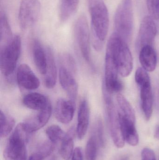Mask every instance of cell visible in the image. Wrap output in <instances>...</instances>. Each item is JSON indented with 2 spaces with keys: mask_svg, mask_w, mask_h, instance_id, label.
I'll return each mask as SVG.
<instances>
[{
  "mask_svg": "<svg viewBox=\"0 0 159 160\" xmlns=\"http://www.w3.org/2000/svg\"><path fill=\"white\" fill-rule=\"evenodd\" d=\"M91 18L93 44L97 50H101L109 30L108 9L103 0H88Z\"/></svg>",
  "mask_w": 159,
  "mask_h": 160,
  "instance_id": "6da1fadb",
  "label": "cell"
},
{
  "mask_svg": "<svg viewBox=\"0 0 159 160\" xmlns=\"http://www.w3.org/2000/svg\"><path fill=\"white\" fill-rule=\"evenodd\" d=\"M118 114L124 140L132 146L139 143V135L136 128L135 112L130 103L123 102L118 107Z\"/></svg>",
  "mask_w": 159,
  "mask_h": 160,
  "instance_id": "7a4b0ae2",
  "label": "cell"
},
{
  "mask_svg": "<svg viewBox=\"0 0 159 160\" xmlns=\"http://www.w3.org/2000/svg\"><path fill=\"white\" fill-rule=\"evenodd\" d=\"M30 134L22 123L18 125L9 136L3 152L5 160H27L26 140Z\"/></svg>",
  "mask_w": 159,
  "mask_h": 160,
  "instance_id": "3957f363",
  "label": "cell"
},
{
  "mask_svg": "<svg viewBox=\"0 0 159 160\" xmlns=\"http://www.w3.org/2000/svg\"><path fill=\"white\" fill-rule=\"evenodd\" d=\"M116 33L126 42L130 39L133 30L132 0H122L118 7L115 17Z\"/></svg>",
  "mask_w": 159,
  "mask_h": 160,
  "instance_id": "277c9868",
  "label": "cell"
},
{
  "mask_svg": "<svg viewBox=\"0 0 159 160\" xmlns=\"http://www.w3.org/2000/svg\"><path fill=\"white\" fill-rule=\"evenodd\" d=\"M108 43L115 51L119 75L124 78L129 77L133 68V59L127 42L115 32L110 37Z\"/></svg>",
  "mask_w": 159,
  "mask_h": 160,
  "instance_id": "5b68a950",
  "label": "cell"
},
{
  "mask_svg": "<svg viewBox=\"0 0 159 160\" xmlns=\"http://www.w3.org/2000/svg\"><path fill=\"white\" fill-rule=\"evenodd\" d=\"M21 49V38L19 35L13 37L12 40L1 46L0 55L1 70L3 76L9 77L16 66Z\"/></svg>",
  "mask_w": 159,
  "mask_h": 160,
  "instance_id": "8992f818",
  "label": "cell"
},
{
  "mask_svg": "<svg viewBox=\"0 0 159 160\" xmlns=\"http://www.w3.org/2000/svg\"><path fill=\"white\" fill-rule=\"evenodd\" d=\"M119 74L115 51L108 43L105 57L104 88L110 94L118 93L122 90L123 84L119 78Z\"/></svg>",
  "mask_w": 159,
  "mask_h": 160,
  "instance_id": "52a82bcc",
  "label": "cell"
},
{
  "mask_svg": "<svg viewBox=\"0 0 159 160\" xmlns=\"http://www.w3.org/2000/svg\"><path fill=\"white\" fill-rule=\"evenodd\" d=\"M103 92L106 119L111 138L116 147L122 148L125 146V141L121 132L116 107L110 96L111 94L105 88Z\"/></svg>",
  "mask_w": 159,
  "mask_h": 160,
  "instance_id": "ba28073f",
  "label": "cell"
},
{
  "mask_svg": "<svg viewBox=\"0 0 159 160\" xmlns=\"http://www.w3.org/2000/svg\"><path fill=\"white\" fill-rule=\"evenodd\" d=\"M74 35L84 60L91 66H93L91 56L89 29L87 17L84 14L80 15L76 22Z\"/></svg>",
  "mask_w": 159,
  "mask_h": 160,
  "instance_id": "9c48e42d",
  "label": "cell"
},
{
  "mask_svg": "<svg viewBox=\"0 0 159 160\" xmlns=\"http://www.w3.org/2000/svg\"><path fill=\"white\" fill-rule=\"evenodd\" d=\"M41 12L39 0H21L19 9L18 20L21 28L26 30L38 21Z\"/></svg>",
  "mask_w": 159,
  "mask_h": 160,
  "instance_id": "30bf717a",
  "label": "cell"
},
{
  "mask_svg": "<svg viewBox=\"0 0 159 160\" xmlns=\"http://www.w3.org/2000/svg\"><path fill=\"white\" fill-rule=\"evenodd\" d=\"M154 20L151 16H147L141 22L136 41L140 50L147 46L153 47L157 31Z\"/></svg>",
  "mask_w": 159,
  "mask_h": 160,
  "instance_id": "8fae6325",
  "label": "cell"
},
{
  "mask_svg": "<svg viewBox=\"0 0 159 160\" xmlns=\"http://www.w3.org/2000/svg\"><path fill=\"white\" fill-rule=\"evenodd\" d=\"M52 112L51 105L44 110L31 116L23 122V127L29 133H31L39 130L48 123Z\"/></svg>",
  "mask_w": 159,
  "mask_h": 160,
  "instance_id": "7c38bea8",
  "label": "cell"
},
{
  "mask_svg": "<svg viewBox=\"0 0 159 160\" xmlns=\"http://www.w3.org/2000/svg\"><path fill=\"white\" fill-rule=\"evenodd\" d=\"M59 78L62 87L67 93L70 100L75 104L78 93V86L72 72L61 65L59 71Z\"/></svg>",
  "mask_w": 159,
  "mask_h": 160,
  "instance_id": "4fadbf2b",
  "label": "cell"
},
{
  "mask_svg": "<svg viewBox=\"0 0 159 160\" xmlns=\"http://www.w3.org/2000/svg\"><path fill=\"white\" fill-rule=\"evenodd\" d=\"M16 80L20 86L28 90L37 89L40 86V81L30 68L25 64L19 66L16 73Z\"/></svg>",
  "mask_w": 159,
  "mask_h": 160,
  "instance_id": "5bb4252c",
  "label": "cell"
},
{
  "mask_svg": "<svg viewBox=\"0 0 159 160\" xmlns=\"http://www.w3.org/2000/svg\"><path fill=\"white\" fill-rule=\"evenodd\" d=\"M75 104L71 100L59 99L55 108V117L63 124H68L73 118Z\"/></svg>",
  "mask_w": 159,
  "mask_h": 160,
  "instance_id": "9a60e30c",
  "label": "cell"
},
{
  "mask_svg": "<svg viewBox=\"0 0 159 160\" xmlns=\"http://www.w3.org/2000/svg\"><path fill=\"white\" fill-rule=\"evenodd\" d=\"M90 109L88 103L86 100L80 103L77 115L76 133L79 140L84 138L87 133L89 124Z\"/></svg>",
  "mask_w": 159,
  "mask_h": 160,
  "instance_id": "2e32d148",
  "label": "cell"
},
{
  "mask_svg": "<svg viewBox=\"0 0 159 160\" xmlns=\"http://www.w3.org/2000/svg\"><path fill=\"white\" fill-rule=\"evenodd\" d=\"M140 88L141 107L145 118L148 121L152 116L153 110V95L151 83Z\"/></svg>",
  "mask_w": 159,
  "mask_h": 160,
  "instance_id": "e0dca14e",
  "label": "cell"
},
{
  "mask_svg": "<svg viewBox=\"0 0 159 160\" xmlns=\"http://www.w3.org/2000/svg\"><path fill=\"white\" fill-rule=\"evenodd\" d=\"M139 61L142 68L147 72H153L157 64V57L153 46H147L140 50Z\"/></svg>",
  "mask_w": 159,
  "mask_h": 160,
  "instance_id": "ac0fdd59",
  "label": "cell"
},
{
  "mask_svg": "<svg viewBox=\"0 0 159 160\" xmlns=\"http://www.w3.org/2000/svg\"><path fill=\"white\" fill-rule=\"evenodd\" d=\"M32 54L35 64L39 72L44 76L47 69L46 51L38 40H35L32 44Z\"/></svg>",
  "mask_w": 159,
  "mask_h": 160,
  "instance_id": "d6986e66",
  "label": "cell"
},
{
  "mask_svg": "<svg viewBox=\"0 0 159 160\" xmlns=\"http://www.w3.org/2000/svg\"><path fill=\"white\" fill-rule=\"evenodd\" d=\"M22 102L27 108L36 111L44 110L51 104L45 96L36 92L26 95L23 98Z\"/></svg>",
  "mask_w": 159,
  "mask_h": 160,
  "instance_id": "ffe728a7",
  "label": "cell"
},
{
  "mask_svg": "<svg viewBox=\"0 0 159 160\" xmlns=\"http://www.w3.org/2000/svg\"><path fill=\"white\" fill-rule=\"evenodd\" d=\"M46 51L47 56V69L44 75V82L46 87L49 88H52L55 87L57 80V68L54 54L52 50L48 48Z\"/></svg>",
  "mask_w": 159,
  "mask_h": 160,
  "instance_id": "44dd1931",
  "label": "cell"
},
{
  "mask_svg": "<svg viewBox=\"0 0 159 160\" xmlns=\"http://www.w3.org/2000/svg\"><path fill=\"white\" fill-rule=\"evenodd\" d=\"M74 129L72 128L66 132L64 138L62 140L60 148L61 156L64 160H69L73 152Z\"/></svg>",
  "mask_w": 159,
  "mask_h": 160,
  "instance_id": "7402d4cb",
  "label": "cell"
},
{
  "mask_svg": "<svg viewBox=\"0 0 159 160\" xmlns=\"http://www.w3.org/2000/svg\"><path fill=\"white\" fill-rule=\"evenodd\" d=\"M79 2V0H61L59 13L61 21H67L76 13Z\"/></svg>",
  "mask_w": 159,
  "mask_h": 160,
  "instance_id": "603a6c76",
  "label": "cell"
},
{
  "mask_svg": "<svg viewBox=\"0 0 159 160\" xmlns=\"http://www.w3.org/2000/svg\"><path fill=\"white\" fill-rule=\"evenodd\" d=\"M54 144L50 141H45L42 143L29 157L28 160H44L53 152Z\"/></svg>",
  "mask_w": 159,
  "mask_h": 160,
  "instance_id": "cb8c5ba5",
  "label": "cell"
},
{
  "mask_svg": "<svg viewBox=\"0 0 159 160\" xmlns=\"http://www.w3.org/2000/svg\"><path fill=\"white\" fill-rule=\"evenodd\" d=\"M0 25L1 46H2L10 42L13 38L8 19L5 13L1 14Z\"/></svg>",
  "mask_w": 159,
  "mask_h": 160,
  "instance_id": "d4e9b609",
  "label": "cell"
},
{
  "mask_svg": "<svg viewBox=\"0 0 159 160\" xmlns=\"http://www.w3.org/2000/svg\"><path fill=\"white\" fill-rule=\"evenodd\" d=\"M15 121L14 118L6 114L1 110L0 112V136L1 138L7 136L12 131Z\"/></svg>",
  "mask_w": 159,
  "mask_h": 160,
  "instance_id": "484cf974",
  "label": "cell"
},
{
  "mask_svg": "<svg viewBox=\"0 0 159 160\" xmlns=\"http://www.w3.org/2000/svg\"><path fill=\"white\" fill-rule=\"evenodd\" d=\"M46 134L49 141L53 144H55L59 141H62L66 132H64L58 126L54 125L48 128L46 130Z\"/></svg>",
  "mask_w": 159,
  "mask_h": 160,
  "instance_id": "4316f807",
  "label": "cell"
},
{
  "mask_svg": "<svg viewBox=\"0 0 159 160\" xmlns=\"http://www.w3.org/2000/svg\"><path fill=\"white\" fill-rule=\"evenodd\" d=\"M99 145L95 137L91 134L89 139L86 148L87 160H96Z\"/></svg>",
  "mask_w": 159,
  "mask_h": 160,
  "instance_id": "83f0119b",
  "label": "cell"
},
{
  "mask_svg": "<svg viewBox=\"0 0 159 160\" xmlns=\"http://www.w3.org/2000/svg\"><path fill=\"white\" fill-rule=\"evenodd\" d=\"M91 134L96 138L99 146L100 147H103L105 146L103 126L101 120L100 118H98L95 121L93 125Z\"/></svg>",
  "mask_w": 159,
  "mask_h": 160,
  "instance_id": "f1b7e54d",
  "label": "cell"
},
{
  "mask_svg": "<svg viewBox=\"0 0 159 160\" xmlns=\"http://www.w3.org/2000/svg\"><path fill=\"white\" fill-rule=\"evenodd\" d=\"M135 80L139 87L151 83L150 77L147 71L143 68H138L135 72Z\"/></svg>",
  "mask_w": 159,
  "mask_h": 160,
  "instance_id": "f546056e",
  "label": "cell"
},
{
  "mask_svg": "<svg viewBox=\"0 0 159 160\" xmlns=\"http://www.w3.org/2000/svg\"><path fill=\"white\" fill-rule=\"evenodd\" d=\"M150 16L154 19L159 18V0H146Z\"/></svg>",
  "mask_w": 159,
  "mask_h": 160,
  "instance_id": "4dcf8cb0",
  "label": "cell"
},
{
  "mask_svg": "<svg viewBox=\"0 0 159 160\" xmlns=\"http://www.w3.org/2000/svg\"><path fill=\"white\" fill-rule=\"evenodd\" d=\"M62 58V62L63 63V65L69 69L73 73H75L76 70V66L72 57L69 54H66Z\"/></svg>",
  "mask_w": 159,
  "mask_h": 160,
  "instance_id": "1f68e13d",
  "label": "cell"
},
{
  "mask_svg": "<svg viewBox=\"0 0 159 160\" xmlns=\"http://www.w3.org/2000/svg\"><path fill=\"white\" fill-rule=\"evenodd\" d=\"M141 156L142 160H157L155 153L150 148H144L142 151Z\"/></svg>",
  "mask_w": 159,
  "mask_h": 160,
  "instance_id": "d6a6232c",
  "label": "cell"
},
{
  "mask_svg": "<svg viewBox=\"0 0 159 160\" xmlns=\"http://www.w3.org/2000/svg\"><path fill=\"white\" fill-rule=\"evenodd\" d=\"M71 160H84L83 153L80 147H77L75 148L72 155Z\"/></svg>",
  "mask_w": 159,
  "mask_h": 160,
  "instance_id": "836d02e7",
  "label": "cell"
},
{
  "mask_svg": "<svg viewBox=\"0 0 159 160\" xmlns=\"http://www.w3.org/2000/svg\"><path fill=\"white\" fill-rule=\"evenodd\" d=\"M154 136L156 139L159 140V124L156 127L154 132Z\"/></svg>",
  "mask_w": 159,
  "mask_h": 160,
  "instance_id": "e575fe53",
  "label": "cell"
},
{
  "mask_svg": "<svg viewBox=\"0 0 159 160\" xmlns=\"http://www.w3.org/2000/svg\"><path fill=\"white\" fill-rule=\"evenodd\" d=\"M49 160H57V159L56 158H55V157H53V158H52L51 159H50Z\"/></svg>",
  "mask_w": 159,
  "mask_h": 160,
  "instance_id": "d590c367",
  "label": "cell"
}]
</instances>
